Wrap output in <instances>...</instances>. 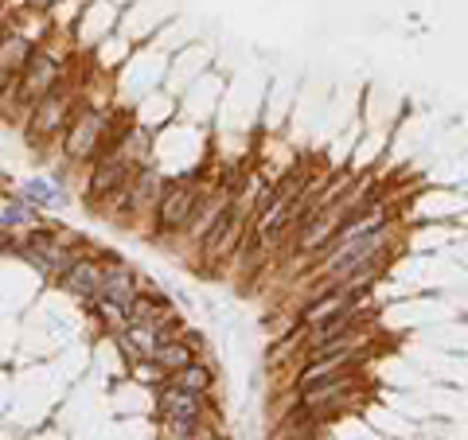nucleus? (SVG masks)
<instances>
[{
    "label": "nucleus",
    "instance_id": "nucleus-2",
    "mask_svg": "<svg viewBox=\"0 0 468 440\" xmlns=\"http://www.w3.org/2000/svg\"><path fill=\"white\" fill-rule=\"evenodd\" d=\"M203 207V180L199 175H187V180H176V183H165L160 192V203H156V234H180L192 226V218L199 215Z\"/></svg>",
    "mask_w": 468,
    "mask_h": 440
},
{
    "label": "nucleus",
    "instance_id": "nucleus-3",
    "mask_svg": "<svg viewBox=\"0 0 468 440\" xmlns=\"http://www.w3.org/2000/svg\"><path fill=\"white\" fill-rule=\"evenodd\" d=\"M106 141H110V113L79 110L67 125V160H75V164L98 160L106 152Z\"/></svg>",
    "mask_w": 468,
    "mask_h": 440
},
{
    "label": "nucleus",
    "instance_id": "nucleus-8",
    "mask_svg": "<svg viewBox=\"0 0 468 440\" xmlns=\"http://www.w3.org/2000/svg\"><path fill=\"white\" fill-rule=\"evenodd\" d=\"M133 297H137V277L129 273V269H122V266H106L94 304L106 316H122V328H125V308L133 304Z\"/></svg>",
    "mask_w": 468,
    "mask_h": 440
},
{
    "label": "nucleus",
    "instance_id": "nucleus-13",
    "mask_svg": "<svg viewBox=\"0 0 468 440\" xmlns=\"http://www.w3.org/2000/svg\"><path fill=\"white\" fill-rule=\"evenodd\" d=\"M172 386H184V390H196V393H207L211 390V371L203 366L199 359H192L180 371H172Z\"/></svg>",
    "mask_w": 468,
    "mask_h": 440
},
{
    "label": "nucleus",
    "instance_id": "nucleus-4",
    "mask_svg": "<svg viewBox=\"0 0 468 440\" xmlns=\"http://www.w3.org/2000/svg\"><path fill=\"white\" fill-rule=\"evenodd\" d=\"M70 117H75V94H70L63 82H55L51 90L32 106V125H27V137H32L36 144L51 141L58 129L70 125Z\"/></svg>",
    "mask_w": 468,
    "mask_h": 440
},
{
    "label": "nucleus",
    "instance_id": "nucleus-12",
    "mask_svg": "<svg viewBox=\"0 0 468 440\" xmlns=\"http://www.w3.org/2000/svg\"><path fill=\"white\" fill-rule=\"evenodd\" d=\"M192 359H196V347H192V343H184V340H160L156 351H153V362H156L165 374L180 371V366H187Z\"/></svg>",
    "mask_w": 468,
    "mask_h": 440
},
{
    "label": "nucleus",
    "instance_id": "nucleus-9",
    "mask_svg": "<svg viewBox=\"0 0 468 440\" xmlns=\"http://www.w3.org/2000/svg\"><path fill=\"white\" fill-rule=\"evenodd\" d=\"M160 417L165 421H203L207 417V402H203V393H196V390L168 386L160 393Z\"/></svg>",
    "mask_w": 468,
    "mask_h": 440
},
{
    "label": "nucleus",
    "instance_id": "nucleus-1",
    "mask_svg": "<svg viewBox=\"0 0 468 440\" xmlns=\"http://www.w3.org/2000/svg\"><path fill=\"white\" fill-rule=\"evenodd\" d=\"M144 149H149V137H144L141 129H129L113 149H106L94 160V175H90V203L94 207L110 203L129 180H133V172L141 168V160H144Z\"/></svg>",
    "mask_w": 468,
    "mask_h": 440
},
{
    "label": "nucleus",
    "instance_id": "nucleus-6",
    "mask_svg": "<svg viewBox=\"0 0 468 440\" xmlns=\"http://www.w3.org/2000/svg\"><path fill=\"white\" fill-rule=\"evenodd\" d=\"M20 254L32 261V266H36L43 277H55V281H63L67 269L75 266V254H70L67 246H58L55 234L43 230V226H32L27 242H20Z\"/></svg>",
    "mask_w": 468,
    "mask_h": 440
},
{
    "label": "nucleus",
    "instance_id": "nucleus-15",
    "mask_svg": "<svg viewBox=\"0 0 468 440\" xmlns=\"http://www.w3.org/2000/svg\"><path fill=\"white\" fill-rule=\"evenodd\" d=\"M27 199H36L39 207H58L63 203V195H58V187H51V183H43V180H36V183H27Z\"/></svg>",
    "mask_w": 468,
    "mask_h": 440
},
{
    "label": "nucleus",
    "instance_id": "nucleus-7",
    "mask_svg": "<svg viewBox=\"0 0 468 440\" xmlns=\"http://www.w3.org/2000/svg\"><path fill=\"white\" fill-rule=\"evenodd\" d=\"M160 192H165L160 175H156L153 168H137L133 180H129L122 192H117V195L106 203V211H110V207H113L117 215H144V211H156Z\"/></svg>",
    "mask_w": 468,
    "mask_h": 440
},
{
    "label": "nucleus",
    "instance_id": "nucleus-10",
    "mask_svg": "<svg viewBox=\"0 0 468 440\" xmlns=\"http://www.w3.org/2000/svg\"><path fill=\"white\" fill-rule=\"evenodd\" d=\"M101 273H106V266H101V261H94V257H75V266L67 269L63 285H67L70 297L94 304V300H98V288H101Z\"/></svg>",
    "mask_w": 468,
    "mask_h": 440
},
{
    "label": "nucleus",
    "instance_id": "nucleus-16",
    "mask_svg": "<svg viewBox=\"0 0 468 440\" xmlns=\"http://www.w3.org/2000/svg\"><path fill=\"white\" fill-rule=\"evenodd\" d=\"M165 433L168 436H203V421H165Z\"/></svg>",
    "mask_w": 468,
    "mask_h": 440
},
{
    "label": "nucleus",
    "instance_id": "nucleus-5",
    "mask_svg": "<svg viewBox=\"0 0 468 440\" xmlns=\"http://www.w3.org/2000/svg\"><path fill=\"white\" fill-rule=\"evenodd\" d=\"M55 82H58V58L48 55V51H32V55H27V63H24V70H20V79L12 82L8 90L16 94L20 110H32Z\"/></svg>",
    "mask_w": 468,
    "mask_h": 440
},
{
    "label": "nucleus",
    "instance_id": "nucleus-14",
    "mask_svg": "<svg viewBox=\"0 0 468 440\" xmlns=\"http://www.w3.org/2000/svg\"><path fill=\"white\" fill-rule=\"evenodd\" d=\"M0 226H5V230H16V226H36V215H32V207H27V203H20V199H8L5 207H0Z\"/></svg>",
    "mask_w": 468,
    "mask_h": 440
},
{
    "label": "nucleus",
    "instance_id": "nucleus-11",
    "mask_svg": "<svg viewBox=\"0 0 468 440\" xmlns=\"http://www.w3.org/2000/svg\"><path fill=\"white\" fill-rule=\"evenodd\" d=\"M27 55H32V43H27L24 36H5L0 39V90H8V86L20 79Z\"/></svg>",
    "mask_w": 468,
    "mask_h": 440
}]
</instances>
